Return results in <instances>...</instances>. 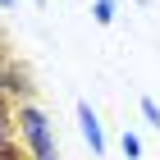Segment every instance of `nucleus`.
Segmentation results:
<instances>
[{
    "instance_id": "nucleus-1",
    "label": "nucleus",
    "mask_w": 160,
    "mask_h": 160,
    "mask_svg": "<svg viewBox=\"0 0 160 160\" xmlns=\"http://www.w3.org/2000/svg\"><path fill=\"white\" fill-rule=\"evenodd\" d=\"M18 128H23V137H28V147H32L37 160H55V137H50V123H46L41 110L23 105V110H18Z\"/></svg>"
},
{
    "instance_id": "nucleus-2",
    "label": "nucleus",
    "mask_w": 160,
    "mask_h": 160,
    "mask_svg": "<svg viewBox=\"0 0 160 160\" xmlns=\"http://www.w3.org/2000/svg\"><path fill=\"white\" fill-rule=\"evenodd\" d=\"M78 123H82V137L92 142V156H105V137H101V123H96L87 101H78Z\"/></svg>"
},
{
    "instance_id": "nucleus-3",
    "label": "nucleus",
    "mask_w": 160,
    "mask_h": 160,
    "mask_svg": "<svg viewBox=\"0 0 160 160\" xmlns=\"http://www.w3.org/2000/svg\"><path fill=\"white\" fill-rule=\"evenodd\" d=\"M114 18V0H96V23H110Z\"/></svg>"
},
{
    "instance_id": "nucleus-4",
    "label": "nucleus",
    "mask_w": 160,
    "mask_h": 160,
    "mask_svg": "<svg viewBox=\"0 0 160 160\" xmlns=\"http://www.w3.org/2000/svg\"><path fill=\"white\" fill-rule=\"evenodd\" d=\"M0 160H23V156H18V147H14L5 133H0Z\"/></svg>"
},
{
    "instance_id": "nucleus-5",
    "label": "nucleus",
    "mask_w": 160,
    "mask_h": 160,
    "mask_svg": "<svg viewBox=\"0 0 160 160\" xmlns=\"http://www.w3.org/2000/svg\"><path fill=\"white\" fill-rule=\"evenodd\" d=\"M123 156H142V142H137L133 133H123Z\"/></svg>"
},
{
    "instance_id": "nucleus-6",
    "label": "nucleus",
    "mask_w": 160,
    "mask_h": 160,
    "mask_svg": "<svg viewBox=\"0 0 160 160\" xmlns=\"http://www.w3.org/2000/svg\"><path fill=\"white\" fill-rule=\"evenodd\" d=\"M142 114H147V119L160 128V105H156V101H142Z\"/></svg>"
},
{
    "instance_id": "nucleus-7",
    "label": "nucleus",
    "mask_w": 160,
    "mask_h": 160,
    "mask_svg": "<svg viewBox=\"0 0 160 160\" xmlns=\"http://www.w3.org/2000/svg\"><path fill=\"white\" fill-rule=\"evenodd\" d=\"M9 128V110H5V96H0V133Z\"/></svg>"
}]
</instances>
